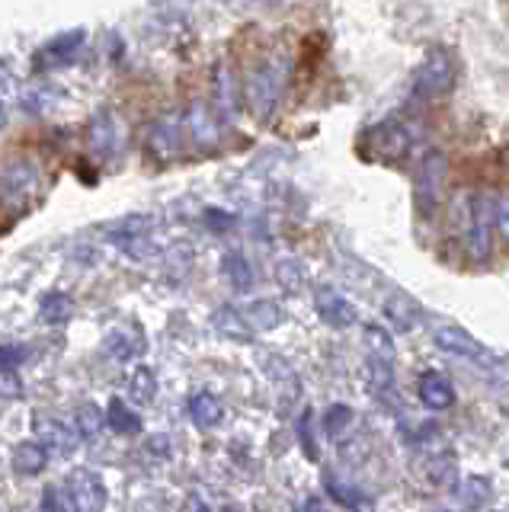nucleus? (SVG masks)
<instances>
[{"instance_id": "nucleus-22", "label": "nucleus", "mask_w": 509, "mask_h": 512, "mask_svg": "<svg viewBox=\"0 0 509 512\" xmlns=\"http://www.w3.org/2000/svg\"><path fill=\"white\" fill-rule=\"evenodd\" d=\"M77 426H81L84 439H97L106 426V410H100L97 404H84L81 410H77Z\"/></svg>"}, {"instance_id": "nucleus-24", "label": "nucleus", "mask_w": 509, "mask_h": 512, "mask_svg": "<svg viewBox=\"0 0 509 512\" xmlns=\"http://www.w3.org/2000/svg\"><path fill=\"white\" fill-rule=\"evenodd\" d=\"M52 103H58V90H52V87H33V90L23 93L26 112H45Z\"/></svg>"}, {"instance_id": "nucleus-30", "label": "nucleus", "mask_w": 509, "mask_h": 512, "mask_svg": "<svg viewBox=\"0 0 509 512\" xmlns=\"http://www.w3.org/2000/svg\"><path fill=\"white\" fill-rule=\"evenodd\" d=\"M42 509H45V512H61V500H58V490H55V487L45 490V496H42Z\"/></svg>"}, {"instance_id": "nucleus-1", "label": "nucleus", "mask_w": 509, "mask_h": 512, "mask_svg": "<svg viewBox=\"0 0 509 512\" xmlns=\"http://www.w3.org/2000/svg\"><path fill=\"white\" fill-rule=\"evenodd\" d=\"M458 228H461V244H465L468 256L474 260H487L490 244H493V202L481 192H468L461 196L458 205Z\"/></svg>"}, {"instance_id": "nucleus-14", "label": "nucleus", "mask_w": 509, "mask_h": 512, "mask_svg": "<svg viewBox=\"0 0 509 512\" xmlns=\"http://www.w3.org/2000/svg\"><path fill=\"white\" fill-rule=\"evenodd\" d=\"M106 349L113 352L119 362H129V359H135V356L145 352V336H141L138 327H132V330H113V333L106 336Z\"/></svg>"}, {"instance_id": "nucleus-3", "label": "nucleus", "mask_w": 509, "mask_h": 512, "mask_svg": "<svg viewBox=\"0 0 509 512\" xmlns=\"http://www.w3.org/2000/svg\"><path fill=\"white\" fill-rule=\"evenodd\" d=\"M68 500L74 512H106V484L97 471L77 468L68 477Z\"/></svg>"}, {"instance_id": "nucleus-20", "label": "nucleus", "mask_w": 509, "mask_h": 512, "mask_svg": "<svg viewBox=\"0 0 509 512\" xmlns=\"http://www.w3.org/2000/svg\"><path fill=\"white\" fill-rule=\"evenodd\" d=\"M157 394V378L151 368H135L132 378H129V397L132 404H151Z\"/></svg>"}, {"instance_id": "nucleus-32", "label": "nucleus", "mask_w": 509, "mask_h": 512, "mask_svg": "<svg viewBox=\"0 0 509 512\" xmlns=\"http://www.w3.org/2000/svg\"><path fill=\"white\" fill-rule=\"evenodd\" d=\"M151 452L167 455V439H164V436H154V439H151Z\"/></svg>"}, {"instance_id": "nucleus-34", "label": "nucleus", "mask_w": 509, "mask_h": 512, "mask_svg": "<svg viewBox=\"0 0 509 512\" xmlns=\"http://www.w3.org/2000/svg\"><path fill=\"white\" fill-rule=\"evenodd\" d=\"M308 512H321V509H317L314 503H308Z\"/></svg>"}, {"instance_id": "nucleus-23", "label": "nucleus", "mask_w": 509, "mask_h": 512, "mask_svg": "<svg viewBox=\"0 0 509 512\" xmlns=\"http://www.w3.org/2000/svg\"><path fill=\"white\" fill-rule=\"evenodd\" d=\"M221 272H225L237 288H247L253 282V272H250V266L241 253H228L225 260H221Z\"/></svg>"}, {"instance_id": "nucleus-33", "label": "nucleus", "mask_w": 509, "mask_h": 512, "mask_svg": "<svg viewBox=\"0 0 509 512\" xmlns=\"http://www.w3.org/2000/svg\"><path fill=\"white\" fill-rule=\"evenodd\" d=\"M4 119H7V112H4V106H0V125H4Z\"/></svg>"}, {"instance_id": "nucleus-2", "label": "nucleus", "mask_w": 509, "mask_h": 512, "mask_svg": "<svg viewBox=\"0 0 509 512\" xmlns=\"http://www.w3.org/2000/svg\"><path fill=\"white\" fill-rule=\"evenodd\" d=\"M39 186V167L29 157H13L0 164V202H26Z\"/></svg>"}, {"instance_id": "nucleus-15", "label": "nucleus", "mask_w": 509, "mask_h": 512, "mask_svg": "<svg viewBox=\"0 0 509 512\" xmlns=\"http://www.w3.org/2000/svg\"><path fill=\"white\" fill-rule=\"evenodd\" d=\"M106 426L116 432V436H135V432L141 429V420H138V413L125 404V400L113 397L109 400V407H106Z\"/></svg>"}, {"instance_id": "nucleus-5", "label": "nucleus", "mask_w": 509, "mask_h": 512, "mask_svg": "<svg viewBox=\"0 0 509 512\" xmlns=\"http://www.w3.org/2000/svg\"><path fill=\"white\" fill-rule=\"evenodd\" d=\"M445 176H449V164H445V157L439 151H433L423 160V173H420V183H417V202L426 215L436 212L439 196L445 189Z\"/></svg>"}, {"instance_id": "nucleus-4", "label": "nucleus", "mask_w": 509, "mask_h": 512, "mask_svg": "<svg viewBox=\"0 0 509 512\" xmlns=\"http://www.w3.org/2000/svg\"><path fill=\"white\" fill-rule=\"evenodd\" d=\"M84 42H87V29L84 26L68 29V32H58L55 39H49L36 52L33 68L36 71H49V68H58V64H68L77 52H81Z\"/></svg>"}, {"instance_id": "nucleus-7", "label": "nucleus", "mask_w": 509, "mask_h": 512, "mask_svg": "<svg viewBox=\"0 0 509 512\" xmlns=\"http://www.w3.org/2000/svg\"><path fill=\"white\" fill-rule=\"evenodd\" d=\"M33 432H36V442L45 448V455H71L77 442H81V436H77L68 423L49 420V416H36Z\"/></svg>"}, {"instance_id": "nucleus-25", "label": "nucleus", "mask_w": 509, "mask_h": 512, "mask_svg": "<svg viewBox=\"0 0 509 512\" xmlns=\"http://www.w3.org/2000/svg\"><path fill=\"white\" fill-rule=\"evenodd\" d=\"M215 327L225 333V336H234V340H247V327H244V320L237 317L234 311H228V308H221L218 314H215Z\"/></svg>"}, {"instance_id": "nucleus-12", "label": "nucleus", "mask_w": 509, "mask_h": 512, "mask_svg": "<svg viewBox=\"0 0 509 512\" xmlns=\"http://www.w3.org/2000/svg\"><path fill=\"white\" fill-rule=\"evenodd\" d=\"M113 144H116L113 116H109L106 109H100L97 116L90 119V125H87V151L93 157H106L109 151H113Z\"/></svg>"}, {"instance_id": "nucleus-6", "label": "nucleus", "mask_w": 509, "mask_h": 512, "mask_svg": "<svg viewBox=\"0 0 509 512\" xmlns=\"http://www.w3.org/2000/svg\"><path fill=\"white\" fill-rule=\"evenodd\" d=\"M282 84H285V77H282L279 64H266V68H260L257 74L250 77L247 96H250V103H253V109L260 112V116H269V109L279 103Z\"/></svg>"}, {"instance_id": "nucleus-9", "label": "nucleus", "mask_w": 509, "mask_h": 512, "mask_svg": "<svg viewBox=\"0 0 509 512\" xmlns=\"http://www.w3.org/2000/svg\"><path fill=\"white\" fill-rule=\"evenodd\" d=\"M410 144H413V135H410V128L404 125H378L375 132H372V151L375 157H385V160H397V157H404L410 151Z\"/></svg>"}, {"instance_id": "nucleus-16", "label": "nucleus", "mask_w": 509, "mask_h": 512, "mask_svg": "<svg viewBox=\"0 0 509 512\" xmlns=\"http://www.w3.org/2000/svg\"><path fill=\"white\" fill-rule=\"evenodd\" d=\"M189 416H193V423L199 429H212L221 423V400L209 391H199L189 400Z\"/></svg>"}, {"instance_id": "nucleus-35", "label": "nucleus", "mask_w": 509, "mask_h": 512, "mask_svg": "<svg viewBox=\"0 0 509 512\" xmlns=\"http://www.w3.org/2000/svg\"><path fill=\"white\" fill-rule=\"evenodd\" d=\"M199 512H209V509H205V506H199Z\"/></svg>"}, {"instance_id": "nucleus-11", "label": "nucleus", "mask_w": 509, "mask_h": 512, "mask_svg": "<svg viewBox=\"0 0 509 512\" xmlns=\"http://www.w3.org/2000/svg\"><path fill=\"white\" fill-rule=\"evenodd\" d=\"M180 122L173 116H164L148 125V135H145V144L154 157H173L180 148Z\"/></svg>"}, {"instance_id": "nucleus-13", "label": "nucleus", "mask_w": 509, "mask_h": 512, "mask_svg": "<svg viewBox=\"0 0 509 512\" xmlns=\"http://www.w3.org/2000/svg\"><path fill=\"white\" fill-rule=\"evenodd\" d=\"M420 397H423V404L429 410H449L455 404L452 384H449V378L439 375V372H426L420 378Z\"/></svg>"}, {"instance_id": "nucleus-31", "label": "nucleus", "mask_w": 509, "mask_h": 512, "mask_svg": "<svg viewBox=\"0 0 509 512\" xmlns=\"http://www.w3.org/2000/svg\"><path fill=\"white\" fill-rule=\"evenodd\" d=\"M343 420H349V410H346V407H333V413L327 416V429L333 432V429H337Z\"/></svg>"}, {"instance_id": "nucleus-27", "label": "nucleus", "mask_w": 509, "mask_h": 512, "mask_svg": "<svg viewBox=\"0 0 509 512\" xmlns=\"http://www.w3.org/2000/svg\"><path fill=\"white\" fill-rule=\"evenodd\" d=\"M493 224H497L500 237L509 244V196H503L500 202H493Z\"/></svg>"}, {"instance_id": "nucleus-21", "label": "nucleus", "mask_w": 509, "mask_h": 512, "mask_svg": "<svg viewBox=\"0 0 509 512\" xmlns=\"http://www.w3.org/2000/svg\"><path fill=\"white\" fill-rule=\"evenodd\" d=\"M317 304H321V317L330 320V324H337V327H346V324H353L356 314L349 311V304L343 298H337L333 292H324L321 298H317Z\"/></svg>"}, {"instance_id": "nucleus-8", "label": "nucleus", "mask_w": 509, "mask_h": 512, "mask_svg": "<svg viewBox=\"0 0 509 512\" xmlns=\"http://www.w3.org/2000/svg\"><path fill=\"white\" fill-rule=\"evenodd\" d=\"M452 61L445 52H433L426 58L423 71L417 77V96H426V100H433V96H442L445 90L452 87Z\"/></svg>"}, {"instance_id": "nucleus-26", "label": "nucleus", "mask_w": 509, "mask_h": 512, "mask_svg": "<svg viewBox=\"0 0 509 512\" xmlns=\"http://www.w3.org/2000/svg\"><path fill=\"white\" fill-rule=\"evenodd\" d=\"M23 397V381L13 368H0V400H17Z\"/></svg>"}, {"instance_id": "nucleus-18", "label": "nucleus", "mask_w": 509, "mask_h": 512, "mask_svg": "<svg viewBox=\"0 0 509 512\" xmlns=\"http://www.w3.org/2000/svg\"><path fill=\"white\" fill-rule=\"evenodd\" d=\"M71 298L65 292H49V295H42L39 301V320L42 324H49V327H58V324H65V320L71 317Z\"/></svg>"}, {"instance_id": "nucleus-28", "label": "nucleus", "mask_w": 509, "mask_h": 512, "mask_svg": "<svg viewBox=\"0 0 509 512\" xmlns=\"http://www.w3.org/2000/svg\"><path fill=\"white\" fill-rule=\"evenodd\" d=\"M250 317L257 320L260 327H273V324H279V311H273V304H269V301L253 304V308H250Z\"/></svg>"}, {"instance_id": "nucleus-29", "label": "nucleus", "mask_w": 509, "mask_h": 512, "mask_svg": "<svg viewBox=\"0 0 509 512\" xmlns=\"http://www.w3.org/2000/svg\"><path fill=\"white\" fill-rule=\"evenodd\" d=\"M26 359V349H17V346H0V368H13L17 362Z\"/></svg>"}, {"instance_id": "nucleus-17", "label": "nucleus", "mask_w": 509, "mask_h": 512, "mask_svg": "<svg viewBox=\"0 0 509 512\" xmlns=\"http://www.w3.org/2000/svg\"><path fill=\"white\" fill-rule=\"evenodd\" d=\"M45 461H49V455H45V448L39 442H23L13 448V471L17 474L33 477L45 468Z\"/></svg>"}, {"instance_id": "nucleus-10", "label": "nucleus", "mask_w": 509, "mask_h": 512, "mask_svg": "<svg viewBox=\"0 0 509 512\" xmlns=\"http://www.w3.org/2000/svg\"><path fill=\"white\" fill-rule=\"evenodd\" d=\"M151 228H154L151 215H125V218L109 224L106 237H109V244H116L119 250H125L129 244H138V240H148Z\"/></svg>"}, {"instance_id": "nucleus-19", "label": "nucleus", "mask_w": 509, "mask_h": 512, "mask_svg": "<svg viewBox=\"0 0 509 512\" xmlns=\"http://www.w3.org/2000/svg\"><path fill=\"white\" fill-rule=\"evenodd\" d=\"M436 340H439V346L455 352V356H468L471 362H477V356H484V349L477 346L468 333H461V330H439Z\"/></svg>"}]
</instances>
